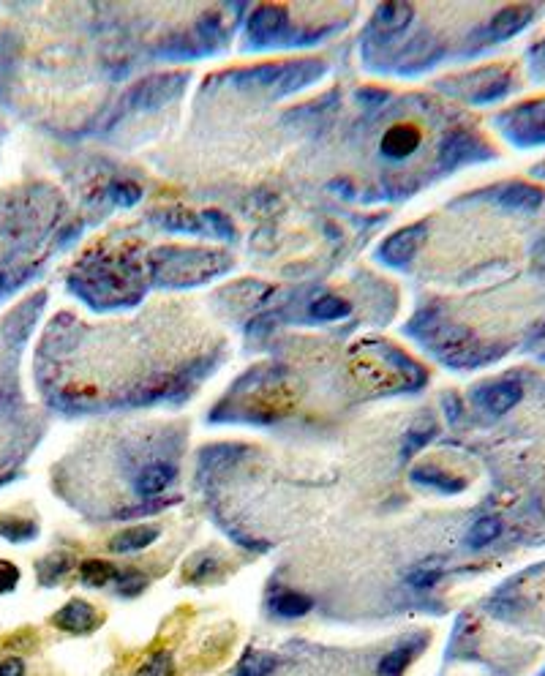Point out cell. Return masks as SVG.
Returning <instances> with one entry per match:
<instances>
[{
  "instance_id": "1",
  "label": "cell",
  "mask_w": 545,
  "mask_h": 676,
  "mask_svg": "<svg viewBox=\"0 0 545 676\" xmlns=\"http://www.w3.org/2000/svg\"><path fill=\"white\" fill-rule=\"evenodd\" d=\"M153 279L167 287H194L221 276L229 268V257L221 251L202 249H159L150 259Z\"/></svg>"
},
{
  "instance_id": "2",
  "label": "cell",
  "mask_w": 545,
  "mask_h": 676,
  "mask_svg": "<svg viewBox=\"0 0 545 676\" xmlns=\"http://www.w3.org/2000/svg\"><path fill=\"white\" fill-rule=\"evenodd\" d=\"M420 319H426L428 322V333L426 336H420L426 341L428 347L434 349L439 358L445 360L447 366H456V368H475L483 366L488 360H494L499 352H494L491 347H486L480 338L472 336V330L458 328L453 322H445V319L439 317V314H420Z\"/></svg>"
},
{
  "instance_id": "3",
  "label": "cell",
  "mask_w": 545,
  "mask_h": 676,
  "mask_svg": "<svg viewBox=\"0 0 545 676\" xmlns=\"http://www.w3.org/2000/svg\"><path fill=\"white\" fill-rule=\"evenodd\" d=\"M322 74H325L322 60H300V63H289V66H259V69L246 71V74H235L229 80H251L270 90H278V93H295V90L311 85Z\"/></svg>"
},
{
  "instance_id": "4",
  "label": "cell",
  "mask_w": 545,
  "mask_h": 676,
  "mask_svg": "<svg viewBox=\"0 0 545 676\" xmlns=\"http://www.w3.org/2000/svg\"><path fill=\"white\" fill-rule=\"evenodd\" d=\"M499 129L518 148L545 145V99H532L499 115Z\"/></svg>"
},
{
  "instance_id": "5",
  "label": "cell",
  "mask_w": 545,
  "mask_h": 676,
  "mask_svg": "<svg viewBox=\"0 0 545 676\" xmlns=\"http://www.w3.org/2000/svg\"><path fill=\"white\" fill-rule=\"evenodd\" d=\"M456 88H461L466 99L472 104H491V101L502 99L513 88V74L505 66H488L483 71H475V74H464L453 80Z\"/></svg>"
},
{
  "instance_id": "6",
  "label": "cell",
  "mask_w": 545,
  "mask_h": 676,
  "mask_svg": "<svg viewBox=\"0 0 545 676\" xmlns=\"http://www.w3.org/2000/svg\"><path fill=\"white\" fill-rule=\"evenodd\" d=\"M494 159V148L486 140H480L472 131H453L445 142H442V169H456L469 161H488Z\"/></svg>"
},
{
  "instance_id": "7",
  "label": "cell",
  "mask_w": 545,
  "mask_h": 676,
  "mask_svg": "<svg viewBox=\"0 0 545 676\" xmlns=\"http://www.w3.org/2000/svg\"><path fill=\"white\" fill-rule=\"evenodd\" d=\"M428 238V224L426 221H417L412 227H404L393 232L390 238L385 240V246L379 249V259L390 265V268H404L409 265L415 254L423 249V243Z\"/></svg>"
},
{
  "instance_id": "8",
  "label": "cell",
  "mask_w": 545,
  "mask_h": 676,
  "mask_svg": "<svg viewBox=\"0 0 545 676\" xmlns=\"http://www.w3.org/2000/svg\"><path fill=\"white\" fill-rule=\"evenodd\" d=\"M186 77L183 74H167V77H150V80L139 82L137 88H131L126 104L134 110H156L172 101L183 88Z\"/></svg>"
},
{
  "instance_id": "9",
  "label": "cell",
  "mask_w": 545,
  "mask_h": 676,
  "mask_svg": "<svg viewBox=\"0 0 545 676\" xmlns=\"http://www.w3.org/2000/svg\"><path fill=\"white\" fill-rule=\"evenodd\" d=\"M477 404L486 409L488 415L502 418L510 409L516 407L518 401L524 398V388L518 379H496V382H486L477 388Z\"/></svg>"
},
{
  "instance_id": "10",
  "label": "cell",
  "mask_w": 545,
  "mask_h": 676,
  "mask_svg": "<svg viewBox=\"0 0 545 676\" xmlns=\"http://www.w3.org/2000/svg\"><path fill=\"white\" fill-rule=\"evenodd\" d=\"M532 20H535V9L532 6H507V9L496 11L494 17H491V22L483 30V41L486 44H499V41L513 39Z\"/></svg>"
},
{
  "instance_id": "11",
  "label": "cell",
  "mask_w": 545,
  "mask_h": 676,
  "mask_svg": "<svg viewBox=\"0 0 545 676\" xmlns=\"http://www.w3.org/2000/svg\"><path fill=\"white\" fill-rule=\"evenodd\" d=\"M287 30V11L281 6H259L248 20V41L254 47H268Z\"/></svg>"
},
{
  "instance_id": "12",
  "label": "cell",
  "mask_w": 545,
  "mask_h": 676,
  "mask_svg": "<svg viewBox=\"0 0 545 676\" xmlns=\"http://www.w3.org/2000/svg\"><path fill=\"white\" fill-rule=\"evenodd\" d=\"M496 205H502L507 210H521V213H532L545 202V191L535 183H526V180H513L494 189Z\"/></svg>"
},
{
  "instance_id": "13",
  "label": "cell",
  "mask_w": 545,
  "mask_h": 676,
  "mask_svg": "<svg viewBox=\"0 0 545 676\" xmlns=\"http://www.w3.org/2000/svg\"><path fill=\"white\" fill-rule=\"evenodd\" d=\"M52 625L63 630V633H71V636H85V633H93L99 627V614L85 600H69L52 617Z\"/></svg>"
},
{
  "instance_id": "14",
  "label": "cell",
  "mask_w": 545,
  "mask_h": 676,
  "mask_svg": "<svg viewBox=\"0 0 545 676\" xmlns=\"http://www.w3.org/2000/svg\"><path fill=\"white\" fill-rule=\"evenodd\" d=\"M420 142H423V137H420V129H417V126H412V123H396V126H390V129L385 131L379 150H382L385 159L401 161L407 159V156H412V153L420 148Z\"/></svg>"
},
{
  "instance_id": "15",
  "label": "cell",
  "mask_w": 545,
  "mask_h": 676,
  "mask_svg": "<svg viewBox=\"0 0 545 676\" xmlns=\"http://www.w3.org/2000/svg\"><path fill=\"white\" fill-rule=\"evenodd\" d=\"M175 480V467L164 461H153L137 475V494L139 497H159L161 491H167Z\"/></svg>"
},
{
  "instance_id": "16",
  "label": "cell",
  "mask_w": 545,
  "mask_h": 676,
  "mask_svg": "<svg viewBox=\"0 0 545 676\" xmlns=\"http://www.w3.org/2000/svg\"><path fill=\"white\" fill-rule=\"evenodd\" d=\"M415 17V9L409 6V3H385V6H379L377 14H374V30L382 33V36H393L398 30H404Z\"/></svg>"
},
{
  "instance_id": "17",
  "label": "cell",
  "mask_w": 545,
  "mask_h": 676,
  "mask_svg": "<svg viewBox=\"0 0 545 676\" xmlns=\"http://www.w3.org/2000/svg\"><path fill=\"white\" fill-rule=\"evenodd\" d=\"M156 537H159V529L156 527L123 529V532H118V535L109 540V551H115V554H134V551L148 548Z\"/></svg>"
},
{
  "instance_id": "18",
  "label": "cell",
  "mask_w": 545,
  "mask_h": 676,
  "mask_svg": "<svg viewBox=\"0 0 545 676\" xmlns=\"http://www.w3.org/2000/svg\"><path fill=\"white\" fill-rule=\"evenodd\" d=\"M412 480L415 483H423V486H434L439 491H445V494H458V491H464L466 483L456 475H450L445 469L434 467V464H423V467L412 469Z\"/></svg>"
},
{
  "instance_id": "19",
  "label": "cell",
  "mask_w": 545,
  "mask_h": 676,
  "mask_svg": "<svg viewBox=\"0 0 545 676\" xmlns=\"http://www.w3.org/2000/svg\"><path fill=\"white\" fill-rule=\"evenodd\" d=\"M311 606H314V600L303 592H278L276 600H273V611L284 619L303 617L311 611Z\"/></svg>"
},
{
  "instance_id": "20",
  "label": "cell",
  "mask_w": 545,
  "mask_h": 676,
  "mask_svg": "<svg viewBox=\"0 0 545 676\" xmlns=\"http://www.w3.org/2000/svg\"><path fill=\"white\" fill-rule=\"evenodd\" d=\"M436 437V420L431 415H423L412 423L407 431V445H404V456H412L420 448H426L428 442Z\"/></svg>"
},
{
  "instance_id": "21",
  "label": "cell",
  "mask_w": 545,
  "mask_h": 676,
  "mask_svg": "<svg viewBox=\"0 0 545 676\" xmlns=\"http://www.w3.org/2000/svg\"><path fill=\"white\" fill-rule=\"evenodd\" d=\"M80 576L88 587H107L109 581L118 578V567L109 565L104 559H88V562H82Z\"/></svg>"
},
{
  "instance_id": "22",
  "label": "cell",
  "mask_w": 545,
  "mask_h": 676,
  "mask_svg": "<svg viewBox=\"0 0 545 676\" xmlns=\"http://www.w3.org/2000/svg\"><path fill=\"white\" fill-rule=\"evenodd\" d=\"M502 535V521L496 516H486L475 521V527L469 529L466 535V546L469 548H486L488 543H494L496 537Z\"/></svg>"
},
{
  "instance_id": "23",
  "label": "cell",
  "mask_w": 545,
  "mask_h": 676,
  "mask_svg": "<svg viewBox=\"0 0 545 676\" xmlns=\"http://www.w3.org/2000/svg\"><path fill=\"white\" fill-rule=\"evenodd\" d=\"M278 660L268 652H246V657L238 663L235 676H270L276 671Z\"/></svg>"
},
{
  "instance_id": "24",
  "label": "cell",
  "mask_w": 545,
  "mask_h": 676,
  "mask_svg": "<svg viewBox=\"0 0 545 676\" xmlns=\"http://www.w3.org/2000/svg\"><path fill=\"white\" fill-rule=\"evenodd\" d=\"M39 535V527L33 521H22L17 516H0V537H6L11 543H28Z\"/></svg>"
},
{
  "instance_id": "25",
  "label": "cell",
  "mask_w": 545,
  "mask_h": 676,
  "mask_svg": "<svg viewBox=\"0 0 545 676\" xmlns=\"http://www.w3.org/2000/svg\"><path fill=\"white\" fill-rule=\"evenodd\" d=\"M349 303L347 300L336 298V295H325L311 303V317L319 319V322H336V319L347 317Z\"/></svg>"
},
{
  "instance_id": "26",
  "label": "cell",
  "mask_w": 545,
  "mask_h": 676,
  "mask_svg": "<svg viewBox=\"0 0 545 676\" xmlns=\"http://www.w3.org/2000/svg\"><path fill=\"white\" fill-rule=\"evenodd\" d=\"M415 647H398L379 660V676H401L412 663Z\"/></svg>"
},
{
  "instance_id": "27",
  "label": "cell",
  "mask_w": 545,
  "mask_h": 676,
  "mask_svg": "<svg viewBox=\"0 0 545 676\" xmlns=\"http://www.w3.org/2000/svg\"><path fill=\"white\" fill-rule=\"evenodd\" d=\"M134 676H175V660L169 652H156L145 657V663L134 671Z\"/></svg>"
},
{
  "instance_id": "28",
  "label": "cell",
  "mask_w": 545,
  "mask_h": 676,
  "mask_svg": "<svg viewBox=\"0 0 545 676\" xmlns=\"http://www.w3.org/2000/svg\"><path fill=\"white\" fill-rule=\"evenodd\" d=\"M66 570H69V557H66V554H50L47 559H41L39 562L41 584L50 587V584H55L58 578L66 576Z\"/></svg>"
},
{
  "instance_id": "29",
  "label": "cell",
  "mask_w": 545,
  "mask_h": 676,
  "mask_svg": "<svg viewBox=\"0 0 545 676\" xmlns=\"http://www.w3.org/2000/svg\"><path fill=\"white\" fill-rule=\"evenodd\" d=\"M439 578H442V570H439V567L420 565L409 573V584L417 589H428V587H434Z\"/></svg>"
},
{
  "instance_id": "30",
  "label": "cell",
  "mask_w": 545,
  "mask_h": 676,
  "mask_svg": "<svg viewBox=\"0 0 545 676\" xmlns=\"http://www.w3.org/2000/svg\"><path fill=\"white\" fill-rule=\"evenodd\" d=\"M112 199L120 202V205H134L139 197H142V191L134 183H112V189H109Z\"/></svg>"
},
{
  "instance_id": "31",
  "label": "cell",
  "mask_w": 545,
  "mask_h": 676,
  "mask_svg": "<svg viewBox=\"0 0 545 676\" xmlns=\"http://www.w3.org/2000/svg\"><path fill=\"white\" fill-rule=\"evenodd\" d=\"M529 66H532V74H535L537 80L545 82V39L535 41L529 47Z\"/></svg>"
},
{
  "instance_id": "32",
  "label": "cell",
  "mask_w": 545,
  "mask_h": 676,
  "mask_svg": "<svg viewBox=\"0 0 545 676\" xmlns=\"http://www.w3.org/2000/svg\"><path fill=\"white\" fill-rule=\"evenodd\" d=\"M17 584H20V570H17V565H11L6 559H0V595L11 592Z\"/></svg>"
},
{
  "instance_id": "33",
  "label": "cell",
  "mask_w": 545,
  "mask_h": 676,
  "mask_svg": "<svg viewBox=\"0 0 545 676\" xmlns=\"http://www.w3.org/2000/svg\"><path fill=\"white\" fill-rule=\"evenodd\" d=\"M120 595H139L142 589H145V576H139V573H134V570H129V573H123L120 576Z\"/></svg>"
},
{
  "instance_id": "34",
  "label": "cell",
  "mask_w": 545,
  "mask_h": 676,
  "mask_svg": "<svg viewBox=\"0 0 545 676\" xmlns=\"http://www.w3.org/2000/svg\"><path fill=\"white\" fill-rule=\"evenodd\" d=\"M0 676H25V663L20 657H6L0 663Z\"/></svg>"
},
{
  "instance_id": "35",
  "label": "cell",
  "mask_w": 545,
  "mask_h": 676,
  "mask_svg": "<svg viewBox=\"0 0 545 676\" xmlns=\"http://www.w3.org/2000/svg\"><path fill=\"white\" fill-rule=\"evenodd\" d=\"M199 559H202V567H199V570H191V573H189L191 581H202V578L208 576V573H213V570H216V559H210V557H199Z\"/></svg>"
},
{
  "instance_id": "36",
  "label": "cell",
  "mask_w": 545,
  "mask_h": 676,
  "mask_svg": "<svg viewBox=\"0 0 545 676\" xmlns=\"http://www.w3.org/2000/svg\"><path fill=\"white\" fill-rule=\"evenodd\" d=\"M535 259H537V262H540V265H543V268H545V238L540 240V246H537Z\"/></svg>"
},
{
  "instance_id": "37",
  "label": "cell",
  "mask_w": 545,
  "mask_h": 676,
  "mask_svg": "<svg viewBox=\"0 0 545 676\" xmlns=\"http://www.w3.org/2000/svg\"><path fill=\"white\" fill-rule=\"evenodd\" d=\"M3 289H9V273H6V270H0V292H3Z\"/></svg>"
}]
</instances>
